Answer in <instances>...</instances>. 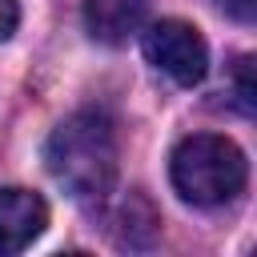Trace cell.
Segmentation results:
<instances>
[{"label": "cell", "instance_id": "7a4b0ae2", "mask_svg": "<svg viewBox=\"0 0 257 257\" xmlns=\"http://www.w3.org/2000/svg\"><path fill=\"white\" fill-rule=\"evenodd\" d=\"M169 177H173V189H177L189 205L213 209V205L233 201V197L245 189L249 165H245V153H241L229 137L193 133V137H185V141L173 149Z\"/></svg>", "mask_w": 257, "mask_h": 257}, {"label": "cell", "instance_id": "277c9868", "mask_svg": "<svg viewBox=\"0 0 257 257\" xmlns=\"http://www.w3.org/2000/svg\"><path fill=\"white\" fill-rule=\"evenodd\" d=\"M48 225V205L28 189H0V253L28 249Z\"/></svg>", "mask_w": 257, "mask_h": 257}, {"label": "cell", "instance_id": "6da1fadb", "mask_svg": "<svg viewBox=\"0 0 257 257\" xmlns=\"http://www.w3.org/2000/svg\"><path fill=\"white\" fill-rule=\"evenodd\" d=\"M116 124L100 108H80L64 116L48 145L44 161L56 185L76 201H104L116 181Z\"/></svg>", "mask_w": 257, "mask_h": 257}, {"label": "cell", "instance_id": "5b68a950", "mask_svg": "<svg viewBox=\"0 0 257 257\" xmlns=\"http://www.w3.org/2000/svg\"><path fill=\"white\" fill-rule=\"evenodd\" d=\"M149 0H84V28L100 44H124L141 32Z\"/></svg>", "mask_w": 257, "mask_h": 257}, {"label": "cell", "instance_id": "3957f363", "mask_svg": "<svg viewBox=\"0 0 257 257\" xmlns=\"http://www.w3.org/2000/svg\"><path fill=\"white\" fill-rule=\"evenodd\" d=\"M141 48L153 68H161L173 84L193 88L209 72V48L205 36L185 20H157L141 32Z\"/></svg>", "mask_w": 257, "mask_h": 257}, {"label": "cell", "instance_id": "9c48e42d", "mask_svg": "<svg viewBox=\"0 0 257 257\" xmlns=\"http://www.w3.org/2000/svg\"><path fill=\"white\" fill-rule=\"evenodd\" d=\"M217 4H221V12H229V16L241 20V24H249L253 12H257V0H217Z\"/></svg>", "mask_w": 257, "mask_h": 257}, {"label": "cell", "instance_id": "8992f818", "mask_svg": "<svg viewBox=\"0 0 257 257\" xmlns=\"http://www.w3.org/2000/svg\"><path fill=\"white\" fill-rule=\"evenodd\" d=\"M161 233V213L153 209V201L145 193H128L116 213H112V237L116 245H128V249H145L153 245Z\"/></svg>", "mask_w": 257, "mask_h": 257}, {"label": "cell", "instance_id": "ba28073f", "mask_svg": "<svg viewBox=\"0 0 257 257\" xmlns=\"http://www.w3.org/2000/svg\"><path fill=\"white\" fill-rule=\"evenodd\" d=\"M20 24V4L16 0H0V40H8Z\"/></svg>", "mask_w": 257, "mask_h": 257}, {"label": "cell", "instance_id": "52a82bcc", "mask_svg": "<svg viewBox=\"0 0 257 257\" xmlns=\"http://www.w3.org/2000/svg\"><path fill=\"white\" fill-rule=\"evenodd\" d=\"M233 96H237V108L249 116L253 112V96H257V88H253V60L249 56H241L233 64Z\"/></svg>", "mask_w": 257, "mask_h": 257}]
</instances>
